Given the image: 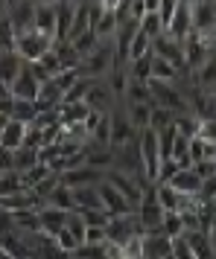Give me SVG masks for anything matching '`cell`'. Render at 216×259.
I'll return each mask as SVG.
<instances>
[{"label": "cell", "mask_w": 216, "mask_h": 259, "mask_svg": "<svg viewBox=\"0 0 216 259\" xmlns=\"http://www.w3.org/2000/svg\"><path fill=\"white\" fill-rule=\"evenodd\" d=\"M190 169L196 172V175H199V181H204V178H213V175H216V163H213V160H199V163H193Z\"/></svg>", "instance_id": "cell-49"}, {"label": "cell", "mask_w": 216, "mask_h": 259, "mask_svg": "<svg viewBox=\"0 0 216 259\" xmlns=\"http://www.w3.org/2000/svg\"><path fill=\"white\" fill-rule=\"evenodd\" d=\"M85 245H105V227H85Z\"/></svg>", "instance_id": "cell-50"}, {"label": "cell", "mask_w": 216, "mask_h": 259, "mask_svg": "<svg viewBox=\"0 0 216 259\" xmlns=\"http://www.w3.org/2000/svg\"><path fill=\"white\" fill-rule=\"evenodd\" d=\"M70 44H73V50L79 53V59H85V56H91V53L99 47V38H96L94 29H91V32H82L79 38H73Z\"/></svg>", "instance_id": "cell-37"}, {"label": "cell", "mask_w": 216, "mask_h": 259, "mask_svg": "<svg viewBox=\"0 0 216 259\" xmlns=\"http://www.w3.org/2000/svg\"><path fill=\"white\" fill-rule=\"evenodd\" d=\"M146 56H152V41L137 29V35H134L132 47H129V61H137V59H146Z\"/></svg>", "instance_id": "cell-38"}, {"label": "cell", "mask_w": 216, "mask_h": 259, "mask_svg": "<svg viewBox=\"0 0 216 259\" xmlns=\"http://www.w3.org/2000/svg\"><path fill=\"white\" fill-rule=\"evenodd\" d=\"M102 181H105V184H111V187L117 189L123 198L129 201L134 210H137V204H140V198H143V184H140L137 178L123 175V172H117V169H108L105 175H102Z\"/></svg>", "instance_id": "cell-4"}, {"label": "cell", "mask_w": 216, "mask_h": 259, "mask_svg": "<svg viewBox=\"0 0 216 259\" xmlns=\"http://www.w3.org/2000/svg\"><path fill=\"white\" fill-rule=\"evenodd\" d=\"M187 70H178V67H172L169 61L164 59H152V79L155 82H167V84H178V79L184 76Z\"/></svg>", "instance_id": "cell-29"}, {"label": "cell", "mask_w": 216, "mask_h": 259, "mask_svg": "<svg viewBox=\"0 0 216 259\" xmlns=\"http://www.w3.org/2000/svg\"><path fill=\"white\" fill-rule=\"evenodd\" d=\"M38 88H41V82H38L35 76L29 73V67L24 64L21 76H18V79L12 82V88H9V96H12V99H21V102H35Z\"/></svg>", "instance_id": "cell-12"}, {"label": "cell", "mask_w": 216, "mask_h": 259, "mask_svg": "<svg viewBox=\"0 0 216 259\" xmlns=\"http://www.w3.org/2000/svg\"><path fill=\"white\" fill-rule=\"evenodd\" d=\"M181 166L175 163V160H161V169H158V178H155V184H169V178L178 172Z\"/></svg>", "instance_id": "cell-46"}, {"label": "cell", "mask_w": 216, "mask_h": 259, "mask_svg": "<svg viewBox=\"0 0 216 259\" xmlns=\"http://www.w3.org/2000/svg\"><path fill=\"white\" fill-rule=\"evenodd\" d=\"M105 172H99V169H91V166H73V169H64L59 175L61 187L67 189H82V187H96L99 181H102Z\"/></svg>", "instance_id": "cell-7"}, {"label": "cell", "mask_w": 216, "mask_h": 259, "mask_svg": "<svg viewBox=\"0 0 216 259\" xmlns=\"http://www.w3.org/2000/svg\"><path fill=\"white\" fill-rule=\"evenodd\" d=\"M181 198L184 195H178L175 189H169L167 184H155V201H158V207L164 212H178L181 210Z\"/></svg>", "instance_id": "cell-28"}, {"label": "cell", "mask_w": 216, "mask_h": 259, "mask_svg": "<svg viewBox=\"0 0 216 259\" xmlns=\"http://www.w3.org/2000/svg\"><path fill=\"white\" fill-rule=\"evenodd\" d=\"M117 29H120V24H117V15H114V0H102V15L94 24V35L99 41H114Z\"/></svg>", "instance_id": "cell-14"}, {"label": "cell", "mask_w": 216, "mask_h": 259, "mask_svg": "<svg viewBox=\"0 0 216 259\" xmlns=\"http://www.w3.org/2000/svg\"><path fill=\"white\" fill-rule=\"evenodd\" d=\"M53 82L59 84V88L64 91V94H67V91H70L73 84L79 82V73H76V70H64V73H59V76H53Z\"/></svg>", "instance_id": "cell-47"}, {"label": "cell", "mask_w": 216, "mask_h": 259, "mask_svg": "<svg viewBox=\"0 0 216 259\" xmlns=\"http://www.w3.org/2000/svg\"><path fill=\"white\" fill-rule=\"evenodd\" d=\"M64 230H67V233L79 242V245H85V222H82V215H79V212H70V215H67Z\"/></svg>", "instance_id": "cell-41"}, {"label": "cell", "mask_w": 216, "mask_h": 259, "mask_svg": "<svg viewBox=\"0 0 216 259\" xmlns=\"http://www.w3.org/2000/svg\"><path fill=\"white\" fill-rule=\"evenodd\" d=\"M175 6H178V0H158V18L164 24V32H167V24L172 21V15H175Z\"/></svg>", "instance_id": "cell-44"}, {"label": "cell", "mask_w": 216, "mask_h": 259, "mask_svg": "<svg viewBox=\"0 0 216 259\" xmlns=\"http://www.w3.org/2000/svg\"><path fill=\"white\" fill-rule=\"evenodd\" d=\"M12 230H15V224H12V215H9V212H3V210H0V236L12 233Z\"/></svg>", "instance_id": "cell-54"}, {"label": "cell", "mask_w": 216, "mask_h": 259, "mask_svg": "<svg viewBox=\"0 0 216 259\" xmlns=\"http://www.w3.org/2000/svg\"><path fill=\"white\" fill-rule=\"evenodd\" d=\"M167 259H172V256H167Z\"/></svg>", "instance_id": "cell-61"}, {"label": "cell", "mask_w": 216, "mask_h": 259, "mask_svg": "<svg viewBox=\"0 0 216 259\" xmlns=\"http://www.w3.org/2000/svg\"><path fill=\"white\" fill-rule=\"evenodd\" d=\"M172 256V242L167 236H143V259H167Z\"/></svg>", "instance_id": "cell-19"}, {"label": "cell", "mask_w": 216, "mask_h": 259, "mask_svg": "<svg viewBox=\"0 0 216 259\" xmlns=\"http://www.w3.org/2000/svg\"><path fill=\"white\" fill-rule=\"evenodd\" d=\"M172 117H175L172 111L152 105V111H149V131H155V134H161V131L172 128Z\"/></svg>", "instance_id": "cell-34"}, {"label": "cell", "mask_w": 216, "mask_h": 259, "mask_svg": "<svg viewBox=\"0 0 216 259\" xmlns=\"http://www.w3.org/2000/svg\"><path fill=\"white\" fill-rule=\"evenodd\" d=\"M199 140L216 143V119H204L202 125H199Z\"/></svg>", "instance_id": "cell-51"}, {"label": "cell", "mask_w": 216, "mask_h": 259, "mask_svg": "<svg viewBox=\"0 0 216 259\" xmlns=\"http://www.w3.org/2000/svg\"><path fill=\"white\" fill-rule=\"evenodd\" d=\"M158 233L167 236L169 242H172V239H181V236H184V222H181V212H164Z\"/></svg>", "instance_id": "cell-31"}, {"label": "cell", "mask_w": 216, "mask_h": 259, "mask_svg": "<svg viewBox=\"0 0 216 259\" xmlns=\"http://www.w3.org/2000/svg\"><path fill=\"white\" fill-rule=\"evenodd\" d=\"M44 146V131H38L35 125H26V137H24V149L29 152H38Z\"/></svg>", "instance_id": "cell-43"}, {"label": "cell", "mask_w": 216, "mask_h": 259, "mask_svg": "<svg viewBox=\"0 0 216 259\" xmlns=\"http://www.w3.org/2000/svg\"><path fill=\"white\" fill-rule=\"evenodd\" d=\"M152 56H155V59L169 61V64H172V67H178V70H184V53H181V41L169 38L167 32L152 41Z\"/></svg>", "instance_id": "cell-10"}, {"label": "cell", "mask_w": 216, "mask_h": 259, "mask_svg": "<svg viewBox=\"0 0 216 259\" xmlns=\"http://www.w3.org/2000/svg\"><path fill=\"white\" fill-rule=\"evenodd\" d=\"M32 15H35V3L29 0H18V3H6V21L12 26L15 35L29 32L32 29Z\"/></svg>", "instance_id": "cell-6"}, {"label": "cell", "mask_w": 216, "mask_h": 259, "mask_svg": "<svg viewBox=\"0 0 216 259\" xmlns=\"http://www.w3.org/2000/svg\"><path fill=\"white\" fill-rule=\"evenodd\" d=\"M210 94H213V99H216V88H213V91H210Z\"/></svg>", "instance_id": "cell-60"}, {"label": "cell", "mask_w": 216, "mask_h": 259, "mask_svg": "<svg viewBox=\"0 0 216 259\" xmlns=\"http://www.w3.org/2000/svg\"><path fill=\"white\" fill-rule=\"evenodd\" d=\"M207 160L216 163V143H207Z\"/></svg>", "instance_id": "cell-57"}, {"label": "cell", "mask_w": 216, "mask_h": 259, "mask_svg": "<svg viewBox=\"0 0 216 259\" xmlns=\"http://www.w3.org/2000/svg\"><path fill=\"white\" fill-rule=\"evenodd\" d=\"M79 215H82L85 227H105L108 219H111L105 210H88V212H79Z\"/></svg>", "instance_id": "cell-42"}, {"label": "cell", "mask_w": 216, "mask_h": 259, "mask_svg": "<svg viewBox=\"0 0 216 259\" xmlns=\"http://www.w3.org/2000/svg\"><path fill=\"white\" fill-rule=\"evenodd\" d=\"M137 236H143L140 224H137V215H120V219H108L105 224V245L111 247H123L126 242H132Z\"/></svg>", "instance_id": "cell-2"}, {"label": "cell", "mask_w": 216, "mask_h": 259, "mask_svg": "<svg viewBox=\"0 0 216 259\" xmlns=\"http://www.w3.org/2000/svg\"><path fill=\"white\" fill-rule=\"evenodd\" d=\"M24 137H26V125L21 122H6V128L0 134V149H6V152H18L21 146H24Z\"/></svg>", "instance_id": "cell-22"}, {"label": "cell", "mask_w": 216, "mask_h": 259, "mask_svg": "<svg viewBox=\"0 0 216 259\" xmlns=\"http://www.w3.org/2000/svg\"><path fill=\"white\" fill-rule=\"evenodd\" d=\"M73 259H111L108 245H79L73 250Z\"/></svg>", "instance_id": "cell-39"}, {"label": "cell", "mask_w": 216, "mask_h": 259, "mask_svg": "<svg viewBox=\"0 0 216 259\" xmlns=\"http://www.w3.org/2000/svg\"><path fill=\"white\" fill-rule=\"evenodd\" d=\"M193 32V3L190 0H178L175 6V15L167 24V35L175 38V41H184V38Z\"/></svg>", "instance_id": "cell-8"}, {"label": "cell", "mask_w": 216, "mask_h": 259, "mask_svg": "<svg viewBox=\"0 0 216 259\" xmlns=\"http://www.w3.org/2000/svg\"><path fill=\"white\" fill-rule=\"evenodd\" d=\"M56 15H59V3H50V0L35 3L32 29H35V32H41V35L53 38V35H56Z\"/></svg>", "instance_id": "cell-11"}, {"label": "cell", "mask_w": 216, "mask_h": 259, "mask_svg": "<svg viewBox=\"0 0 216 259\" xmlns=\"http://www.w3.org/2000/svg\"><path fill=\"white\" fill-rule=\"evenodd\" d=\"M73 15H76V3H70V0H61V3H59V15H56V35H53V44L67 41V35H70V26H73Z\"/></svg>", "instance_id": "cell-17"}, {"label": "cell", "mask_w": 216, "mask_h": 259, "mask_svg": "<svg viewBox=\"0 0 216 259\" xmlns=\"http://www.w3.org/2000/svg\"><path fill=\"white\" fill-rule=\"evenodd\" d=\"M172 259H193V250L187 247L184 236L181 239H172Z\"/></svg>", "instance_id": "cell-52"}, {"label": "cell", "mask_w": 216, "mask_h": 259, "mask_svg": "<svg viewBox=\"0 0 216 259\" xmlns=\"http://www.w3.org/2000/svg\"><path fill=\"white\" fill-rule=\"evenodd\" d=\"M38 117L35 102H21V99H12V111H9V119L12 122H21V125H32Z\"/></svg>", "instance_id": "cell-30"}, {"label": "cell", "mask_w": 216, "mask_h": 259, "mask_svg": "<svg viewBox=\"0 0 216 259\" xmlns=\"http://www.w3.org/2000/svg\"><path fill=\"white\" fill-rule=\"evenodd\" d=\"M199 125H202V119H196L190 111L172 117V128H175V134L184 137V140H196V137H199Z\"/></svg>", "instance_id": "cell-25"}, {"label": "cell", "mask_w": 216, "mask_h": 259, "mask_svg": "<svg viewBox=\"0 0 216 259\" xmlns=\"http://www.w3.org/2000/svg\"><path fill=\"white\" fill-rule=\"evenodd\" d=\"M9 111H12V96L0 94V117H9Z\"/></svg>", "instance_id": "cell-56"}, {"label": "cell", "mask_w": 216, "mask_h": 259, "mask_svg": "<svg viewBox=\"0 0 216 259\" xmlns=\"http://www.w3.org/2000/svg\"><path fill=\"white\" fill-rule=\"evenodd\" d=\"M50 50H53V38L41 35V32H35V29L21 32V35H15V41H12V53L24 61V64H35V61H41Z\"/></svg>", "instance_id": "cell-1"}, {"label": "cell", "mask_w": 216, "mask_h": 259, "mask_svg": "<svg viewBox=\"0 0 216 259\" xmlns=\"http://www.w3.org/2000/svg\"><path fill=\"white\" fill-rule=\"evenodd\" d=\"M24 178L21 172H3L0 175V198H6V195H15V192H24Z\"/></svg>", "instance_id": "cell-36"}, {"label": "cell", "mask_w": 216, "mask_h": 259, "mask_svg": "<svg viewBox=\"0 0 216 259\" xmlns=\"http://www.w3.org/2000/svg\"><path fill=\"white\" fill-rule=\"evenodd\" d=\"M129 12H132V21L137 24L146 15V0H129Z\"/></svg>", "instance_id": "cell-53"}, {"label": "cell", "mask_w": 216, "mask_h": 259, "mask_svg": "<svg viewBox=\"0 0 216 259\" xmlns=\"http://www.w3.org/2000/svg\"><path fill=\"white\" fill-rule=\"evenodd\" d=\"M0 259H12V256H9V253H3V250H0Z\"/></svg>", "instance_id": "cell-59"}, {"label": "cell", "mask_w": 216, "mask_h": 259, "mask_svg": "<svg viewBox=\"0 0 216 259\" xmlns=\"http://www.w3.org/2000/svg\"><path fill=\"white\" fill-rule=\"evenodd\" d=\"M96 192H99V201H102V210H105L111 219H120V215H132V212H134L132 204L123 198L111 184H105V181H99V184H96Z\"/></svg>", "instance_id": "cell-5"}, {"label": "cell", "mask_w": 216, "mask_h": 259, "mask_svg": "<svg viewBox=\"0 0 216 259\" xmlns=\"http://www.w3.org/2000/svg\"><path fill=\"white\" fill-rule=\"evenodd\" d=\"M108 134H111V149L137 140V131H134L132 122L126 119V108H123V102H117V105L108 111Z\"/></svg>", "instance_id": "cell-3"}, {"label": "cell", "mask_w": 216, "mask_h": 259, "mask_svg": "<svg viewBox=\"0 0 216 259\" xmlns=\"http://www.w3.org/2000/svg\"><path fill=\"white\" fill-rule=\"evenodd\" d=\"M41 204H44V207H53V210H61V212H76V207H73V192L67 187H61V184L53 189Z\"/></svg>", "instance_id": "cell-24"}, {"label": "cell", "mask_w": 216, "mask_h": 259, "mask_svg": "<svg viewBox=\"0 0 216 259\" xmlns=\"http://www.w3.org/2000/svg\"><path fill=\"white\" fill-rule=\"evenodd\" d=\"M73 192V207L76 212H88V210H102V201L96 187H82V189H70Z\"/></svg>", "instance_id": "cell-21"}, {"label": "cell", "mask_w": 216, "mask_h": 259, "mask_svg": "<svg viewBox=\"0 0 216 259\" xmlns=\"http://www.w3.org/2000/svg\"><path fill=\"white\" fill-rule=\"evenodd\" d=\"M6 122H9V117H0V134H3V128H6Z\"/></svg>", "instance_id": "cell-58"}, {"label": "cell", "mask_w": 216, "mask_h": 259, "mask_svg": "<svg viewBox=\"0 0 216 259\" xmlns=\"http://www.w3.org/2000/svg\"><path fill=\"white\" fill-rule=\"evenodd\" d=\"M169 189H175L178 195H187V198H199V187H202V181H199V175L193 172L190 166L187 169H178L175 175L169 178Z\"/></svg>", "instance_id": "cell-15"}, {"label": "cell", "mask_w": 216, "mask_h": 259, "mask_svg": "<svg viewBox=\"0 0 216 259\" xmlns=\"http://www.w3.org/2000/svg\"><path fill=\"white\" fill-rule=\"evenodd\" d=\"M216 29V3L199 0L193 3V32H213Z\"/></svg>", "instance_id": "cell-16"}, {"label": "cell", "mask_w": 216, "mask_h": 259, "mask_svg": "<svg viewBox=\"0 0 216 259\" xmlns=\"http://www.w3.org/2000/svg\"><path fill=\"white\" fill-rule=\"evenodd\" d=\"M149 111H152V105H126V119L132 122L137 134L149 128Z\"/></svg>", "instance_id": "cell-33"}, {"label": "cell", "mask_w": 216, "mask_h": 259, "mask_svg": "<svg viewBox=\"0 0 216 259\" xmlns=\"http://www.w3.org/2000/svg\"><path fill=\"white\" fill-rule=\"evenodd\" d=\"M152 59L155 56H146V59H137V61H129V67H126V73H129V79L132 82H149L152 79Z\"/></svg>", "instance_id": "cell-32"}, {"label": "cell", "mask_w": 216, "mask_h": 259, "mask_svg": "<svg viewBox=\"0 0 216 259\" xmlns=\"http://www.w3.org/2000/svg\"><path fill=\"white\" fill-rule=\"evenodd\" d=\"M123 99H126V105H155V102H152V96H149V82L143 84V82H132V79H129ZM123 99H120V102H123Z\"/></svg>", "instance_id": "cell-27"}, {"label": "cell", "mask_w": 216, "mask_h": 259, "mask_svg": "<svg viewBox=\"0 0 216 259\" xmlns=\"http://www.w3.org/2000/svg\"><path fill=\"white\" fill-rule=\"evenodd\" d=\"M184 242H187V247L193 250V259H216L213 247H210V242H207V236H204L202 230L184 233Z\"/></svg>", "instance_id": "cell-26"}, {"label": "cell", "mask_w": 216, "mask_h": 259, "mask_svg": "<svg viewBox=\"0 0 216 259\" xmlns=\"http://www.w3.org/2000/svg\"><path fill=\"white\" fill-rule=\"evenodd\" d=\"M91 84H94V79H82V76H79V82L73 84L67 94H64V105H73V102H85V94L91 91Z\"/></svg>", "instance_id": "cell-40"}, {"label": "cell", "mask_w": 216, "mask_h": 259, "mask_svg": "<svg viewBox=\"0 0 216 259\" xmlns=\"http://www.w3.org/2000/svg\"><path fill=\"white\" fill-rule=\"evenodd\" d=\"M38 224H41V233H47L50 239H56V236L64 230V224H67V215L70 212H61V210H53V207H38Z\"/></svg>", "instance_id": "cell-13"}, {"label": "cell", "mask_w": 216, "mask_h": 259, "mask_svg": "<svg viewBox=\"0 0 216 259\" xmlns=\"http://www.w3.org/2000/svg\"><path fill=\"white\" fill-rule=\"evenodd\" d=\"M3 172H12V152H6V149H0V175Z\"/></svg>", "instance_id": "cell-55"}, {"label": "cell", "mask_w": 216, "mask_h": 259, "mask_svg": "<svg viewBox=\"0 0 216 259\" xmlns=\"http://www.w3.org/2000/svg\"><path fill=\"white\" fill-rule=\"evenodd\" d=\"M187 157H190V166L199 163V160H207V143L204 140H190V149H187Z\"/></svg>", "instance_id": "cell-45"}, {"label": "cell", "mask_w": 216, "mask_h": 259, "mask_svg": "<svg viewBox=\"0 0 216 259\" xmlns=\"http://www.w3.org/2000/svg\"><path fill=\"white\" fill-rule=\"evenodd\" d=\"M56 247H59V250H64V253H70V256H73V250L79 247V242H76V239H73V236L67 233V230H61V233L56 236Z\"/></svg>", "instance_id": "cell-48"}, {"label": "cell", "mask_w": 216, "mask_h": 259, "mask_svg": "<svg viewBox=\"0 0 216 259\" xmlns=\"http://www.w3.org/2000/svg\"><path fill=\"white\" fill-rule=\"evenodd\" d=\"M85 105L91 108V111H96V114H108L111 108L117 105V99H114V94H111V88H108L105 79H96L91 84V91L85 94Z\"/></svg>", "instance_id": "cell-9"}, {"label": "cell", "mask_w": 216, "mask_h": 259, "mask_svg": "<svg viewBox=\"0 0 216 259\" xmlns=\"http://www.w3.org/2000/svg\"><path fill=\"white\" fill-rule=\"evenodd\" d=\"M21 70H24V61L18 59L15 53H0V84L9 91L12 88V82L21 76Z\"/></svg>", "instance_id": "cell-18"}, {"label": "cell", "mask_w": 216, "mask_h": 259, "mask_svg": "<svg viewBox=\"0 0 216 259\" xmlns=\"http://www.w3.org/2000/svg\"><path fill=\"white\" fill-rule=\"evenodd\" d=\"M35 163H38V152H29L24 146H21L18 152H12V172H21V175H24V172H29Z\"/></svg>", "instance_id": "cell-35"}, {"label": "cell", "mask_w": 216, "mask_h": 259, "mask_svg": "<svg viewBox=\"0 0 216 259\" xmlns=\"http://www.w3.org/2000/svg\"><path fill=\"white\" fill-rule=\"evenodd\" d=\"M88 114H91V108L85 105V102H73V105H64V102H61V108H59L61 128H70V125H85Z\"/></svg>", "instance_id": "cell-20"}, {"label": "cell", "mask_w": 216, "mask_h": 259, "mask_svg": "<svg viewBox=\"0 0 216 259\" xmlns=\"http://www.w3.org/2000/svg\"><path fill=\"white\" fill-rule=\"evenodd\" d=\"M190 79H193V84H196L199 91H207V94L213 91L216 88V53L207 56V61H204L202 67L196 70V76H190Z\"/></svg>", "instance_id": "cell-23"}]
</instances>
